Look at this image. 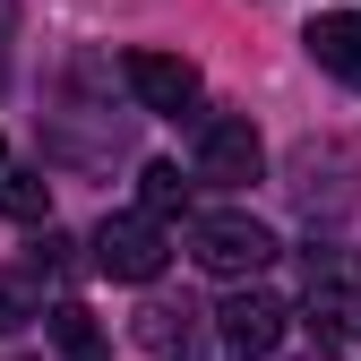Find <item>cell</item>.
I'll use <instances>...</instances> for the list:
<instances>
[{
    "label": "cell",
    "instance_id": "obj_7",
    "mask_svg": "<svg viewBox=\"0 0 361 361\" xmlns=\"http://www.w3.org/2000/svg\"><path fill=\"white\" fill-rule=\"evenodd\" d=\"M310 61H319L327 78H344L353 95H361V18H310Z\"/></svg>",
    "mask_w": 361,
    "mask_h": 361
},
{
    "label": "cell",
    "instance_id": "obj_4",
    "mask_svg": "<svg viewBox=\"0 0 361 361\" xmlns=\"http://www.w3.org/2000/svg\"><path fill=\"white\" fill-rule=\"evenodd\" d=\"M164 224L155 215H104V233H95V267L112 284H155L164 276Z\"/></svg>",
    "mask_w": 361,
    "mask_h": 361
},
{
    "label": "cell",
    "instance_id": "obj_5",
    "mask_svg": "<svg viewBox=\"0 0 361 361\" xmlns=\"http://www.w3.org/2000/svg\"><path fill=\"white\" fill-rule=\"evenodd\" d=\"M284 319H293V310H284L276 293H258V284H241L233 301L215 310V327H224V344H233L241 361H267V353H276V344H284Z\"/></svg>",
    "mask_w": 361,
    "mask_h": 361
},
{
    "label": "cell",
    "instance_id": "obj_1",
    "mask_svg": "<svg viewBox=\"0 0 361 361\" xmlns=\"http://www.w3.org/2000/svg\"><path fill=\"white\" fill-rule=\"evenodd\" d=\"M190 258L207 276H224V284H250L258 267L276 258V233H267L258 215H198L190 224Z\"/></svg>",
    "mask_w": 361,
    "mask_h": 361
},
{
    "label": "cell",
    "instance_id": "obj_3",
    "mask_svg": "<svg viewBox=\"0 0 361 361\" xmlns=\"http://www.w3.org/2000/svg\"><path fill=\"white\" fill-rule=\"evenodd\" d=\"M121 78H129V95H138L147 112H164V121L198 112V69L180 61V52H155V43H129V52H121Z\"/></svg>",
    "mask_w": 361,
    "mask_h": 361
},
{
    "label": "cell",
    "instance_id": "obj_10",
    "mask_svg": "<svg viewBox=\"0 0 361 361\" xmlns=\"http://www.w3.org/2000/svg\"><path fill=\"white\" fill-rule=\"evenodd\" d=\"M180 207H190V180H180V164H147V172H138V215L172 224Z\"/></svg>",
    "mask_w": 361,
    "mask_h": 361
},
{
    "label": "cell",
    "instance_id": "obj_8",
    "mask_svg": "<svg viewBox=\"0 0 361 361\" xmlns=\"http://www.w3.org/2000/svg\"><path fill=\"white\" fill-rule=\"evenodd\" d=\"M0 215H9V224H52V180L0 164Z\"/></svg>",
    "mask_w": 361,
    "mask_h": 361
},
{
    "label": "cell",
    "instance_id": "obj_2",
    "mask_svg": "<svg viewBox=\"0 0 361 361\" xmlns=\"http://www.w3.org/2000/svg\"><path fill=\"white\" fill-rule=\"evenodd\" d=\"M258 164H267V147H258V129H250L241 112L198 121V155H190V172H198V180H215V190H250Z\"/></svg>",
    "mask_w": 361,
    "mask_h": 361
},
{
    "label": "cell",
    "instance_id": "obj_6",
    "mask_svg": "<svg viewBox=\"0 0 361 361\" xmlns=\"http://www.w3.org/2000/svg\"><path fill=\"white\" fill-rule=\"evenodd\" d=\"M129 336H138L155 361H198V310L190 301H147L138 319H129Z\"/></svg>",
    "mask_w": 361,
    "mask_h": 361
},
{
    "label": "cell",
    "instance_id": "obj_11",
    "mask_svg": "<svg viewBox=\"0 0 361 361\" xmlns=\"http://www.w3.org/2000/svg\"><path fill=\"white\" fill-rule=\"evenodd\" d=\"M26 319H43V310H35V293H26V284H9V276H0V336H18Z\"/></svg>",
    "mask_w": 361,
    "mask_h": 361
},
{
    "label": "cell",
    "instance_id": "obj_9",
    "mask_svg": "<svg viewBox=\"0 0 361 361\" xmlns=\"http://www.w3.org/2000/svg\"><path fill=\"white\" fill-rule=\"evenodd\" d=\"M52 344L69 361H104V327H95V310L86 301H52Z\"/></svg>",
    "mask_w": 361,
    "mask_h": 361
},
{
    "label": "cell",
    "instance_id": "obj_13",
    "mask_svg": "<svg viewBox=\"0 0 361 361\" xmlns=\"http://www.w3.org/2000/svg\"><path fill=\"white\" fill-rule=\"evenodd\" d=\"M0 164H9V147H0Z\"/></svg>",
    "mask_w": 361,
    "mask_h": 361
},
{
    "label": "cell",
    "instance_id": "obj_12",
    "mask_svg": "<svg viewBox=\"0 0 361 361\" xmlns=\"http://www.w3.org/2000/svg\"><path fill=\"white\" fill-rule=\"evenodd\" d=\"M9 26H18V9H9V0H0V43H9Z\"/></svg>",
    "mask_w": 361,
    "mask_h": 361
}]
</instances>
